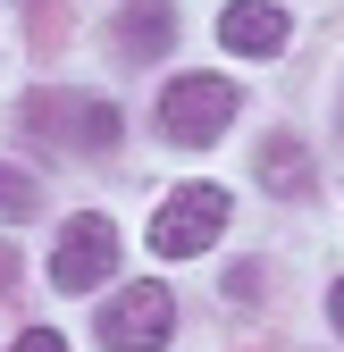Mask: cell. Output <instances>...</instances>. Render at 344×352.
Returning <instances> with one entry per match:
<instances>
[{"label": "cell", "mask_w": 344, "mask_h": 352, "mask_svg": "<svg viewBox=\"0 0 344 352\" xmlns=\"http://www.w3.org/2000/svg\"><path fill=\"white\" fill-rule=\"evenodd\" d=\"M261 176H269L277 193H311V160H303V143H294V135H269V143H261Z\"/></svg>", "instance_id": "8"}, {"label": "cell", "mask_w": 344, "mask_h": 352, "mask_svg": "<svg viewBox=\"0 0 344 352\" xmlns=\"http://www.w3.org/2000/svg\"><path fill=\"white\" fill-rule=\"evenodd\" d=\"M168 336H177V302H168V285H126L109 311H101V344L109 352H160Z\"/></svg>", "instance_id": "4"}, {"label": "cell", "mask_w": 344, "mask_h": 352, "mask_svg": "<svg viewBox=\"0 0 344 352\" xmlns=\"http://www.w3.org/2000/svg\"><path fill=\"white\" fill-rule=\"evenodd\" d=\"M219 227H227V193L219 185H177L160 201V218H151V252L160 260H193L202 243H219Z\"/></svg>", "instance_id": "2"}, {"label": "cell", "mask_w": 344, "mask_h": 352, "mask_svg": "<svg viewBox=\"0 0 344 352\" xmlns=\"http://www.w3.org/2000/svg\"><path fill=\"white\" fill-rule=\"evenodd\" d=\"M118 51L126 59H168V0H135L118 17Z\"/></svg>", "instance_id": "7"}, {"label": "cell", "mask_w": 344, "mask_h": 352, "mask_svg": "<svg viewBox=\"0 0 344 352\" xmlns=\"http://www.w3.org/2000/svg\"><path fill=\"white\" fill-rule=\"evenodd\" d=\"M9 352H67V336H51V327H25Z\"/></svg>", "instance_id": "10"}, {"label": "cell", "mask_w": 344, "mask_h": 352, "mask_svg": "<svg viewBox=\"0 0 344 352\" xmlns=\"http://www.w3.org/2000/svg\"><path fill=\"white\" fill-rule=\"evenodd\" d=\"M235 118V84L227 76H177L160 93V135L168 143H219Z\"/></svg>", "instance_id": "1"}, {"label": "cell", "mask_w": 344, "mask_h": 352, "mask_svg": "<svg viewBox=\"0 0 344 352\" xmlns=\"http://www.w3.org/2000/svg\"><path fill=\"white\" fill-rule=\"evenodd\" d=\"M9 277H17V260H9V243H0V294H9Z\"/></svg>", "instance_id": "12"}, {"label": "cell", "mask_w": 344, "mask_h": 352, "mask_svg": "<svg viewBox=\"0 0 344 352\" xmlns=\"http://www.w3.org/2000/svg\"><path fill=\"white\" fill-rule=\"evenodd\" d=\"M327 319H336V336H344V277H336V294H327Z\"/></svg>", "instance_id": "11"}, {"label": "cell", "mask_w": 344, "mask_h": 352, "mask_svg": "<svg viewBox=\"0 0 344 352\" xmlns=\"http://www.w3.org/2000/svg\"><path fill=\"white\" fill-rule=\"evenodd\" d=\"M34 201H42L34 176H25V168H0V218H9V227H17V218H34Z\"/></svg>", "instance_id": "9"}, {"label": "cell", "mask_w": 344, "mask_h": 352, "mask_svg": "<svg viewBox=\"0 0 344 352\" xmlns=\"http://www.w3.org/2000/svg\"><path fill=\"white\" fill-rule=\"evenodd\" d=\"M25 126H42V135H59V143H76V151H109L118 143V101H93V93H34L25 109H17Z\"/></svg>", "instance_id": "3"}, {"label": "cell", "mask_w": 344, "mask_h": 352, "mask_svg": "<svg viewBox=\"0 0 344 352\" xmlns=\"http://www.w3.org/2000/svg\"><path fill=\"white\" fill-rule=\"evenodd\" d=\"M219 42L244 51V59H269V51H286V9L277 0H227L219 9Z\"/></svg>", "instance_id": "6"}, {"label": "cell", "mask_w": 344, "mask_h": 352, "mask_svg": "<svg viewBox=\"0 0 344 352\" xmlns=\"http://www.w3.org/2000/svg\"><path fill=\"white\" fill-rule=\"evenodd\" d=\"M109 269H118V227L93 218V210L67 218V227H59V252H51V285L59 294H93Z\"/></svg>", "instance_id": "5"}]
</instances>
